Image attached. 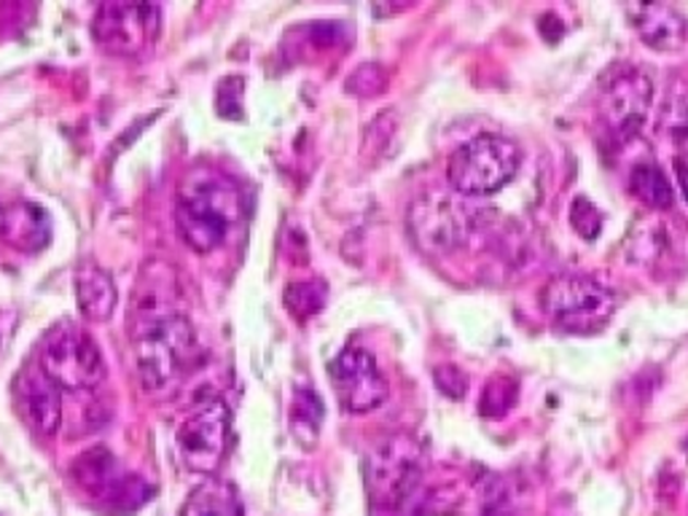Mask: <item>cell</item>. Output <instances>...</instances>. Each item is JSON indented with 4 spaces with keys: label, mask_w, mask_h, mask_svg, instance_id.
Listing matches in <instances>:
<instances>
[{
    "label": "cell",
    "mask_w": 688,
    "mask_h": 516,
    "mask_svg": "<svg viewBox=\"0 0 688 516\" xmlns=\"http://www.w3.org/2000/svg\"><path fill=\"white\" fill-rule=\"evenodd\" d=\"M245 199L240 186L213 167H194L178 186L175 226L180 239L197 254H210L240 224Z\"/></svg>",
    "instance_id": "cell-1"
},
{
    "label": "cell",
    "mask_w": 688,
    "mask_h": 516,
    "mask_svg": "<svg viewBox=\"0 0 688 516\" xmlns=\"http://www.w3.org/2000/svg\"><path fill=\"white\" fill-rule=\"evenodd\" d=\"M138 377L143 390L170 398L200 368L202 348L183 313L165 318L135 333Z\"/></svg>",
    "instance_id": "cell-2"
},
{
    "label": "cell",
    "mask_w": 688,
    "mask_h": 516,
    "mask_svg": "<svg viewBox=\"0 0 688 516\" xmlns=\"http://www.w3.org/2000/svg\"><path fill=\"white\" fill-rule=\"evenodd\" d=\"M366 486L371 506L393 516H414L425 508L423 447L406 433L384 438L369 455Z\"/></svg>",
    "instance_id": "cell-3"
},
{
    "label": "cell",
    "mask_w": 688,
    "mask_h": 516,
    "mask_svg": "<svg viewBox=\"0 0 688 516\" xmlns=\"http://www.w3.org/2000/svg\"><path fill=\"white\" fill-rule=\"evenodd\" d=\"M522 164V151L503 134H476L452 151L447 180L463 197H489L511 184Z\"/></svg>",
    "instance_id": "cell-4"
},
{
    "label": "cell",
    "mask_w": 688,
    "mask_h": 516,
    "mask_svg": "<svg viewBox=\"0 0 688 516\" xmlns=\"http://www.w3.org/2000/svg\"><path fill=\"white\" fill-rule=\"evenodd\" d=\"M38 366L60 390H92L105 379V361L86 328L60 320L40 342Z\"/></svg>",
    "instance_id": "cell-5"
},
{
    "label": "cell",
    "mask_w": 688,
    "mask_h": 516,
    "mask_svg": "<svg viewBox=\"0 0 688 516\" xmlns=\"http://www.w3.org/2000/svg\"><path fill=\"white\" fill-rule=\"evenodd\" d=\"M541 307L565 333H597L616 313V293L579 274L554 278L541 291Z\"/></svg>",
    "instance_id": "cell-6"
},
{
    "label": "cell",
    "mask_w": 688,
    "mask_h": 516,
    "mask_svg": "<svg viewBox=\"0 0 688 516\" xmlns=\"http://www.w3.org/2000/svg\"><path fill=\"white\" fill-rule=\"evenodd\" d=\"M232 414L224 398H207L175 431V452L191 473L213 477L229 452Z\"/></svg>",
    "instance_id": "cell-7"
},
{
    "label": "cell",
    "mask_w": 688,
    "mask_h": 516,
    "mask_svg": "<svg viewBox=\"0 0 688 516\" xmlns=\"http://www.w3.org/2000/svg\"><path fill=\"white\" fill-rule=\"evenodd\" d=\"M654 99V81L634 64H616L600 81V119L616 140L638 138Z\"/></svg>",
    "instance_id": "cell-8"
},
{
    "label": "cell",
    "mask_w": 688,
    "mask_h": 516,
    "mask_svg": "<svg viewBox=\"0 0 688 516\" xmlns=\"http://www.w3.org/2000/svg\"><path fill=\"white\" fill-rule=\"evenodd\" d=\"M162 33V9L154 3H103L92 20V38L105 55L138 57Z\"/></svg>",
    "instance_id": "cell-9"
},
{
    "label": "cell",
    "mask_w": 688,
    "mask_h": 516,
    "mask_svg": "<svg viewBox=\"0 0 688 516\" xmlns=\"http://www.w3.org/2000/svg\"><path fill=\"white\" fill-rule=\"evenodd\" d=\"M73 479L90 497H95L103 506H110L114 512H130V508L143 506L149 490L143 479L127 471L108 449L95 447L86 449L79 460L73 462Z\"/></svg>",
    "instance_id": "cell-10"
},
{
    "label": "cell",
    "mask_w": 688,
    "mask_h": 516,
    "mask_svg": "<svg viewBox=\"0 0 688 516\" xmlns=\"http://www.w3.org/2000/svg\"><path fill=\"white\" fill-rule=\"evenodd\" d=\"M471 210L449 194H425L410 208V228L417 245L428 254H447L468 239Z\"/></svg>",
    "instance_id": "cell-11"
},
{
    "label": "cell",
    "mask_w": 688,
    "mask_h": 516,
    "mask_svg": "<svg viewBox=\"0 0 688 516\" xmlns=\"http://www.w3.org/2000/svg\"><path fill=\"white\" fill-rule=\"evenodd\" d=\"M329 377L334 383L340 407L349 414H366L382 407L388 398V379L375 361V355L364 348H344L331 363Z\"/></svg>",
    "instance_id": "cell-12"
},
{
    "label": "cell",
    "mask_w": 688,
    "mask_h": 516,
    "mask_svg": "<svg viewBox=\"0 0 688 516\" xmlns=\"http://www.w3.org/2000/svg\"><path fill=\"white\" fill-rule=\"evenodd\" d=\"M16 401L27 425L40 436H55L62 425V392L51 383L38 363L27 366L16 377Z\"/></svg>",
    "instance_id": "cell-13"
},
{
    "label": "cell",
    "mask_w": 688,
    "mask_h": 516,
    "mask_svg": "<svg viewBox=\"0 0 688 516\" xmlns=\"http://www.w3.org/2000/svg\"><path fill=\"white\" fill-rule=\"evenodd\" d=\"M0 239L22 254H38L51 239L49 213L27 199H0Z\"/></svg>",
    "instance_id": "cell-14"
},
{
    "label": "cell",
    "mask_w": 688,
    "mask_h": 516,
    "mask_svg": "<svg viewBox=\"0 0 688 516\" xmlns=\"http://www.w3.org/2000/svg\"><path fill=\"white\" fill-rule=\"evenodd\" d=\"M175 298H178V291H175V278H173L170 267L162 263L159 274L154 278V274H151V263H149L135 289V302H132V333L143 331V328L154 326V322L178 315V309H175Z\"/></svg>",
    "instance_id": "cell-15"
},
{
    "label": "cell",
    "mask_w": 688,
    "mask_h": 516,
    "mask_svg": "<svg viewBox=\"0 0 688 516\" xmlns=\"http://www.w3.org/2000/svg\"><path fill=\"white\" fill-rule=\"evenodd\" d=\"M632 22L638 27L640 38L654 51H678L684 49L688 38V25L684 16L673 5L643 3L632 9Z\"/></svg>",
    "instance_id": "cell-16"
},
{
    "label": "cell",
    "mask_w": 688,
    "mask_h": 516,
    "mask_svg": "<svg viewBox=\"0 0 688 516\" xmlns=\"http://www.w3.org/2000/svg\"><path fill=\"white\" fill-rule=\"evenodd\" d=\"M75 298H79V309L86 320L105 322L116 313V302H119V291H116L114 278L105 272L97 263L84 261L75 269L73 278Z\"/></svg>",
    "instance_id": "cell-17"
},
{
    "label": "cell",
    "mask_w": 688,
    "mask_h": 516,
    "mask_svg": "<svg viewBox=\"0 0 688 516\" xmlns=\"http://www.w3.org/2000/svg\"><path fill=\"white\" fill-rule=\"evenodd\" d=\"M180 516H245L242 497L232 482L210 477L186 497Z\"/></svg>",
    "instance_id": "cell-18"
},
{
    "label": "cell",
    "mask_w": 688,
    "mask_h": 516,
    "mask_svg": "<svg viewBox=\"0 0 688 516\" xmlns=\"http://www.w3.org/2000/svg\"><path fill=\"white\" fill-rule=\"evenodd\" d=\"M629 194H632L638 202H643L645 208L654 210H669L675 202L673 186H669L664 169L654 162H640L634 164L632 173H629Z\"/></svg>",
    "instance_id": "cell-19"
},
{
    "label": "cell",
    "mask_w": 688,
    "mask_h": 516,
    "mask_svg": "<svg viewBox=\"0 0 688 516\" xmlns=\"http://www.w3.org/2000/svg\"><path fill=\"white\" fill-rule=\"evenodd\" d=\"M659 132L680 151L678 156L688 160V90L684 84H675L664 95L662 110H659Z\"/></svg>",
    "instance_id": "cell-20"
},
{
    "label": "cell",
    "mask_w": 688,
    "mask_h": 516,
    "mask_svg": "<svg viewBox=\"0 0 688 516\" xmlns=\"http://www.w3.org/2000/svg\"><path fill=\"white\" fill-rule=\"evenodd\" d=\"M320 422H323V403L318 392L307 387H296L294 401H290V431L305 447H312L318 438Z\"/></svg>",
    "instance_id": "cell-21"
},
{
    "label": "cell",
    "mask_w": 688,
    "mask_h": 516,
    "mask_svg": "<svg viewBox=\"0 0 688 516\" xmlns=\"http://www.w3.org/2000/svg\"><path fill=\"white\" fill-rule=\"evenodd\" d=\"M519 396V385L517 379L506 377V374H498V377L489 379L484 385L482 398H479V412L482 418L487 420H500L514 409Z\"/></svg>",
    "instance_id": "cell-22"
},
{
    "label": "cell",
    "mask_w": 688,
    "mask_h": 516,
    "mask_svg": "<svg viewBox=\"0 0 688 516\" xmlns=\"http://www.w3.org/2000/svg\"><path fill=\"white\" fill-rule=\"evenodd\" d=\"M285 304H288V309L296 315V318H301V320L310 318V315L323 309L325 285L318 283V280H312V283L288 285V291H285Z\"/></svg>",
    "instance_id": "cell-23"
},
{
    "label": "cell",
    "mask_w": 688,
    "mask_h": 516,
    "mask_svg": "<svg viewBox=\"0 0 688 516\" xmlns=\"http://www.w3.org/2000/svg\"><path fill=\"white\" fill-rule=\"evenodd\" d=\"M570 226L584 239H597L603 232V213L584 194L573 197V202H570Z\"/></svg>",
    "instance_id": "cell-24"
},
{
    "label": "cell",
    "mask_w": 688,
    "mask_h": 516,
    "mask_svg": "<svg viewBox=\"0 0 688 516\" xmlns=\"http://www.w3.org/2000/svg\"><path fill=\"white\" fill-rule=\"evenodd\" d=\"M384 86H388V75H384V70L379 64H364V68H358L347 79V90L360 97H375Z\"/></svg>",
    "instance_id": "cell-25"
},
{
    "label": "cell",
    "mask_w": 688,
    "mask_h": 516,
    "mask_svg": "<svg viewBox=\"0 0 688 516\" xmlns=\"http://www.w3.org/2000/svg\"><path fill=\"white\" fill-rule=\"evenodd\" d=\"M434 379L436 385H439V390L444 392V396L454 398V401H460V398L468 392V377H465L458 366H449V363L447 366H436Z\"/></svg>",
    "instance_id": "cell-26"
},
{
    "label": "cell",
    "mask_w": 688,
    "mask_h": 516,
    "mask_svg": "<svg viewBox=\"0 0 688 516\" xmlns=\"http://www.w3.org/2000/svg\"><path fill=\"white\" fill-rule=\"evenodd\" d=\"M538 33L544 35L546 44H557V40L565 35L562 20H559L557 14H551V11H546V14L538 20Z\"/></svg>",
    "instance_id": "cell-27"
},
{
    "label": "cell",
    "mask_w": 688,
    "mask_h": 516,
    "mask_svg": "<svg viewBox=\"0 0 688 516\" xmlns=\"http://www.w3.org/2000/svg\"><path fill=\"white\" fill-rule=\"evenodd\" d=\"M673 167H675V178H678V184H680V191H684V197L688 202V160H684V156H675Z\"/></svg>",
    "instance_id": "cell-28"
},
{
    "label": "cell",
    "mask_w": 688,
    "mask_h": 516,
    "mask_svg": "<svg viewBox=\"0 0 688 516\" xmlns=\"http://www.w3.org/2000/svg\"><path fill=\"white\" fill-rule=\"evenodd\" d=\"M482 516H506V514H503V512H500V508H498V506H489V508H487V512H484Z\"/></svg>",
    "instance_id": "cell-29"
}]
</instances>
